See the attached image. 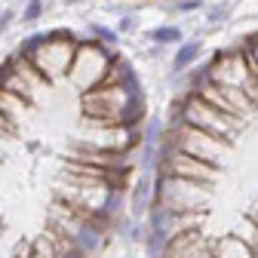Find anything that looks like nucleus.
<instances>
[{"mask_svg":"<svg viewBox=\"0 0 258 258\" xmlns=\"http://www.w3.org/2000/svg\"><path fill=\"white\" fill-rule=\"evenodd\" d=\"M145 117L136 68L102 37L55 28L0 61V258H99Z\"/></svg>","mask_w":258,"mask_h":258,"instance_id":"1","label":"nucleus"},{"mask_svg":"<svg viewBox=\"0 0 258 258\" xmlns=\"http://www.w3.org/2000/svg\"><path fill=\"white\" fill-rule=\"evenodd\" d=\"M151 258H258V31L172 102L148 218Z\"/></svg>","mask_w":258,"mask_h":258,"instance_id":"2","label":"nucleus"},{"mask_svg":"<svg viewBox=\"0 0 258 258\" xmlns=\"http://www.w3.org/2000/svg\"><path fill=\"white\" fill-rule=\"evenodd\" d=\"M184 4H190V0H184ZM194 4H197V0H194Z\"/></svg>","mask_w":258,"mask_h":258,"instance_id":"3","label":"nucleus"}]
</instances>
